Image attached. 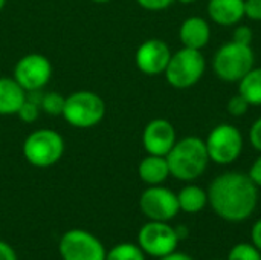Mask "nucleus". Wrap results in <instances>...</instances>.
<instances>
[{
	"mask_svg": "<svg viewBox=\"0 0 261 260\" xmlns=\"http://www.w3.org/2000/svg\"><path fill=\"white\" fill-rule=\"evenodd\" d=\"M208 205L226 222H245L258 205V187L243 172H225L208 187Z\"/></svg>",
	"mask_w": 261,
	"mask_h": 260,
	"instance_id": "nucleus-1",
	"label": "nucleus"
},
{
	"mask_svg": "<svg viewBox=\"0 0 261 260\" xmlns=\"http://www.w3.org/2000/svg\"><path fill=\"white\" fill-rule=\"evenodd\" d=\"M165 158L170 167V176L182 182H193L200 178L211 162L205 139L196 135L177 139Z\"/></svg>",
	"mask_w": 261,
	"mask_h": 260,
	"instance_id": "nucleus-2",
	"label": "nucleus"
},
{
	"mask_svg": "<svg viewBox=\"0 0 261 260\" xmlns=\"http://www.w3.org/2000/svg\"><path fill=\"white\" fill-rule=\"evenodd\" d=\"M255 66V54L249 44L234 40L223 43L213 55V70L225 83H239Z\"/></svg>",
	"mask_w": 261,
	"mask_h": 260,
	"instance_id": "nucleus-3",
	"label": "nucleus"
},
{
	"mask_svg": "<svg viewBox=\"0 0 261 260\" xmlns=\"http://www.w3.org/2000/svg\"><path fill=\"white\" fill-rule=\"evenodd\" d=\"M206 70V60L202 51L182 48L171 54L168 66L164 72L168 84L177 90H187L196 86Z\"/></svg>",
	"mask_w": 261,
	"mask_h": 260,
	"instance_id": "nucleus-4",
	"label": "nucleus"
},
{
	"mask_svg": "<svg viewBox=\"0 0 261 260\" xmlns=\"http://www.w3.org/2000/svg\"><path fill=\"white\" fill-rule=\"evenodd\" d=\"M106 115L104 100L92 90H76L66 97L61 116L75 129H92Z\"/></svg>",
	"mask_w": 261,
	"mask_h": 260,
	"instance_id": "nucleus-5",
	"label": "nucleus"
},
{
	"mask_svg": "<svg viewBox=\"0 0 261 260\" xmlns=\"http://www.w3.org/2000/svg\"><path fill=\"white\" fill-rule=\"evenodd\" d=\"M64 155V139L52 129H37L23 143L24 159L38 169L55 166Z\"/></svg>",
	"mask_w": 261,
	"mask_h": 260,
	"instance_id": "nucleus-6",
	"label": "nucleus"
},
{
	"mask_svg": "<svg viewBox=\"0 0 261 260\" xmlns=\"http://www.w3.org/2000/svg\"><path fill=\"white\" fill-rule=\"evenodd\" d=\"M210 161L217 166H231L243 153V135L239 127L220 123L211 129L205 139Z\"/></svg>",
	"mask_w": 261,
	"mask_h": 260,
	"instance_id": "nucleus-7",
	"label": "nucleus"
},
{
	"mask_svg": "<svg viewBox=\"0 0 261 260\" xmlns=\"http://www.w3.org/2000/svg\"><path fill=\"white\" fill-rule=\"evenodd\" d=\"M179 236L176 228H173L168 222L148 221L144 224L138 233V245L139 248L151 257L161 259L177 250Z\"/></svg>",
	"mask_w": 261,
	"mask_h": 260,
	"instance_id": "nucleus-8",
	"label": "nucleus"
},
{
	"mask_svg": "<svg viewBox=\"0 0 261 260\" xmlns=\"http://www.w3.org/2000/svg\"><path fill=\"white\" fill-rule=\"evenodd\" d=\"M58 251L63 260H106L107 256L101 241L81 228L66 231L60 239Z\"/></svg>",
	"mask_w": 261,
	"mask_h": 260,
	"instance_id": "nucleus-9",
	"label": "nucleus"
},
{
	"mask_svg": "<svg viewBox=\"0 0 261 260\" xmlns=\"http://www.w3.org/2000/svg\"><path fill=\"white\" fill-rule=\"evenodd\" d=\"M52 63L43 54H26L21 57L14 67V80L28 93L41 90L52 78Z\"/></svg>",
	"mask_w": 261,
	"mask_h": 260,
	"instance_id": "nucleus-10",
	"label": "nucleus"
},
{
	"mask_svg": "<svg viewBox=\"0 0 261 260\" xmlns=\"http://www.w3.org/2000/svg\"><path fill=\"white\" fill-rule=\"evenodd\" d=\"M139 208L148 221L170 222L180 211L177 195L162 185H150L139 198Z\"/></svg>",
	"mask_w": 261,
	"mask_h": 260,
	"instance_id": "nucleus-11",
	"label": "nucleus"
},
{
	"mask_svg": "<svg viewBox=\"0 0 261 260\" xmlns=\"http://www.w3.org/2000/svg\"><path fill=\"white\" fill-rule=\"evenodd\" d=\"M170 58H171L170 46L161 38H148L142 41L135 54L136 67L148 77H156L164 74Z\"/></svg>",
	"mask_w": 261,
	"mask_h": 260,
	"instance_id": "nucleus-12",
	"label": "nucleus"
},
{
	"mask_svg": "<svg viewBox=\"0 0 261 260\" xmlns=\"http://www.w3.org/2000/svg\"><path fill=\"white\" fill-rule=\"evenodd\" d=\"M177 141L174 126L165 118H154L147 123L142 132V146L148 155L167 156Z\"/></svg>",
	"mask_w": 261,
	"mask_h": 260,
	"instance_id": "nucleus-13",
	"label": "nucleus"
},
{
	"mask_svg": "<svg viewBox=\"0 0 261 260\" xmlns=\"http://www.w3.org/2000/svg\"><path fill=\"white\" fill-rule=\"evenodd\" d=\"M179 38L184 48L202 51L211 40V25L203 17H188L179 28Z\"/></svg>",
	"mask_w": 261,
	"mask_h": 260,
	"instance_id": "nucleus-14",
	"label": "nucleus"
},
{
	"mask_svg": "<svg viewBox=\"0 0 261 260\" xmlns=\"http://www.w3.org/2000/svg\"><path fill=\"white\" fill-rule=\"evenodd\" d=\"M206 12L217 26H236L245 18V0H208Z\"/></svg>",
	"mask_w": 261,
	"mask_h": 260,
	"instance_id": "nucleus-15",
	"label": "nucleus"
},
{
	"mask_svg": "<svg viewBox=\"0 0 261 260\" xmlns=\"http://www.w3.org/2000/svg\"><path fill=\"white\" fill-rule=\"evenodd\" d=\"M26 100V92L14 77H0V116L17 115Z\"/></svg>",
	"mask_w": 261,
	"mask_h": 260,
	"instance_id": "nucleus-16",
	"label": "nucleus"
},
{
	"mask_svg": "<svg viewBox=\"0 0 261 260\" xmlns=\"http://www.w3.org/2000/svg\"><path fill=\"white\" fill-rule=\"evenodd\" d=\"M138 175L147 185H162L170 178V167L165 156L147 155L138 166Z\"/></svg>",
	"mask_w": 261,
	"mask_h": 260,
	"instance_id": "nucleus-17",
	"label": "nucleus"
},
{
	"mask_svg": "<svg viewBox=\"0 0 261 260\" xmlns=\"http://www.w3.org/2000/svg\"><path fill=\"white\" fill-rule=\"evenodd\" d=\"M179 208L184 213L196 215L208 205V192L196 184H188L177 193Z\"/></svg>",
	"mask_w": 261,
	"mask_h": 260,
	"instance_id": "nucleus-18",
	"label": "nucleus"
},
{
	"mask_svg": "<svg viewBox=\"0 0 261 260\" xmlns=\"http://www.w3.org/2000/svg\"><path fill=\"white\" fill-rule=\"evenodd\" d=\"M239 93L249 106H261V67H252L240 81Z\"/></svg>",
	"mask_w": 261,
	"mask_h": 260,
	"instance_id": "nucleus-19",
	"label": "nucleus"
},
{
	"mask_svg": "<svg viewBox=\"0 0 261 260\" xmlns=\"http://www.w3.org/2000/svg\"><path fill=\"white\" fill-rule=\"evenodd\" d=\"M106 260H145V253L135 244H119L107 251Z\"/></svg>",
	"mask_w": 261,
	"mask_h": 260,
	"instance_id": "nucleus-20",
	"label": "nucleus"
},
{
	"mask_svg": "<svg viewBox=\"0 0 261 260\" xmlns=\"http://www.w3.org/2000/svg\"><path fill=\"white\" fill-rule=\"evenodd\" d=\"M66 97H63L58 92H47L40 98V109L41 112L50 115V116H60L64 109Z\"/></svg>",
	"mask_w": 261,
	"mask_h": 260,
	"instance_id": "nucleus-21",
	"label": "nucleus"
},
{
	"mask_svg": "<svg viewBox=\"0 0 261 260\" xmlns=\"http://www.w3.org/2000/svg\"><path fill=\"white\" fill-rule=\"evenodd\" d=\"M226 260H261V253L254 244H237L228 253Z\"/></svg>",
	"mask_w": 261,
	"mask_h": 260,
	"instance_id": "nucleus-22",
	"label": "nucleus"
},
{
	"mask_svg": "<svg viewBox=\"0 0 261 260\" xmlns=\"http://www.w3.org/2000/svg\"><path fill=\"white\" fill-rule=\"evenodd\" d=\"M40 112H41L40 103H35L34 100H29V98L26 97L24 103L20 106V109H18V112H17V116H18L23 123L32 124V123H35V121L38 120Z\"/></svg>",
	"mask_w": 261,
	"mask_h": 260,
	"instance_id": "nucleus-23",
	"label": "nucleus"
},
{
	"mask_svg": "<svg viewBox=\"0 0 261 260\" xmlns=\"http://www.w3.org/2000/svg\"><path fill=\"white\" fill-rule=\"evenodd\" d=\"M249 107H251V106H249V103H248V101H246V100L239 93V92L229 98L228 106H226V109H228L229 115H231V116H236V118L245 116V115L248 113Z\"/></svg>",
	"mask_w": 261,
	"mask_h": 260,
	"instance_id": "nucleus-24",
	"label": "nucleus"
},
{
	"mask_svg": "<svg viewBox=\"0 0 261 260\" xmlns=\"http://www.w3.org/2000/svg\"><path fill=\"white\" fill-rule=\"evenodd\" d=\"M252 38H254V32L249 26H246V25H236L234 26V31H232V40L234 41L251 46Z\"/></svg>",
	"mask_w": 261,
	"mask_h": 260,
	"instance_id": "nucleus-25",
	"label": "nucleus"
},
{
	"mask_svg": "<svg viewBox=\"0 0 261 260\" xmlns=\"http://www.w3.org/2000/svg\"><path fill=\"white\" fill-rule=\"evenodd\" d=\"M245 17L252 21H261V0H245Z\"/></svg>",
	"mask_w": 261,
	"mask_h": 260,
	"instance_id": "nucleus-26",
	"label": "nucleus"
},
{
	"mask_svg": "<svg viewBox=\"0 0 261 260\" xmlns=\"http://www.w3.org/2000/svg\"><path fill=\"white\" fill-rule=\"evenodd\" d=\"M176 0H136V3L147 11H164L170 8Z\"/></svg>",
	"mask_w": 261,
	"mask_h": 260,
	"instance_id": "nucleus-27",
	"label": "nucleus"
},
{
	"mask_svg": "<svg viewBox=\"0 0 261 260\" xmlns=\"http://www.w3.org/2000/svg\"><path fill=\"white\" fill-rule=\"evenodd\" d=\"M249 141H251V146L258 153H261V116L252 123L249 129Z\"/></svg>",
	"mask_w": 261,
	"mask_h": 260,
	"instance_id": "nucleus-28",
	"label": "nucleus"
},
{
	"mask_svg": "<svg viewBox=\"0 0 261 260\" xmlns=\"http://www.w3.org/2000/svg\"><path fill=\"white\" fill-rule=\"evenodd\" d=\"M249 178L254 181V184L261 188V153L260 156L252 162V166H251V169H249Z\"/></svg>",
	"mask_w": 261,
	"mask_h": 260,
	"instance_id": "nucleus-29",
	"label": "nucleus"
},
{
	"mask_svg": "<svg viewBox=\"0 0 261 260\" xmlns=\"http://www.w3.org/2000/svg\"><path fill=\"white\" fill-rule=\"evenodd\" d=\"M0 260H17L14 248L3 241H0Z\"/></svg>",
	"mask_w": 261,
	"mask_h": 260,
	"instance_id": "nucleus-30",
	"label": "nucleus"
},
{
	"mask_svg": "<svg viewBox=\"0 0 261 260\" xmlns=\"http://www.w3.org/2000/svg\"><path fill=\"white\" fill-rule=\"evenodd\" d=\"M251 239H252V244L258 248V251L261 253V219H258V221L252 225Z\"/></svg>",
	"mask_w": 261,
	"mask_h": 260,
	"instance_id": "nucleus-31",
	"label": "nucleus"
},
{
	"mask_svg": "<svg viewBox=\"0 0 261 260\" xmlns=\"http://www.w3.org/2000/svg\"><path fill=\"white\" fill-rule=\"evenodd\" d=\"M158 260H194L193 257H190L188 254H185V253H177V251H173V253H170V254H167V256H164V257H161V259Z\"/></svg>",
	"mask_w": 261,
	"mask_h": 260,
	"instance_id": "nucleus-32",
	"label": "nucleus"
},
{
	"mask_svg": "<svg viewBox=\"0 0 261 260\" xmlns=\"http://www.w3.org/2000/svg\"><path fill=\"white\" fill-rule=\"evenodd\" d=\"M176 2H179L182 5H191V3H196L197 0H176Z\"/></svg>",
	"mask_w": 261,
	"mask_h": 260,
	"instance_id": "nucleus-33",
	"label": "nucleus"
},
{
	"mask_svg": "<svg viewBox=\"0 0 261 260\" xmlns=\"http://www.w3.org/2000/svg\"><path fill=\"white\" fill-rule=\"evenodd\" d=\"M93 3H109L110 0H92Z\"/></svg>",
	"mask_w": 261,
	"mask_h": 260,
	"instance_id": "nucleus-34",
	"label": "nucleus"
},
{
	"mask_svg": "<svg viewBox=\"0 0 261 260\" xmlns=\"http://www.w3.org/2000/svg\"><path fill=\"white\" fill-rule=\"evenodd\" d=\"M5 5H6V0H0V11L5 8Z\"/></svg>",
	"mask_w": 261,
	"mask_h": 260,
	"instance_id": "nucleus-35",
	"label": "nucleus"
},
{
	"mask_svg": "<svg viewBox=\"0 0 261 260\" xmlns=\"http://www.w3.org/2000/svg\"><path fill=\"white\" fill-rule=\"evenodd\" d=\"M216 260H219V259H216Z\"/></svg>",
	"mask_w": 261,
	"mask_h": 260,
	"instance_id": "nucleus-36",
	"label": "nucleus"
}]
</instances>
